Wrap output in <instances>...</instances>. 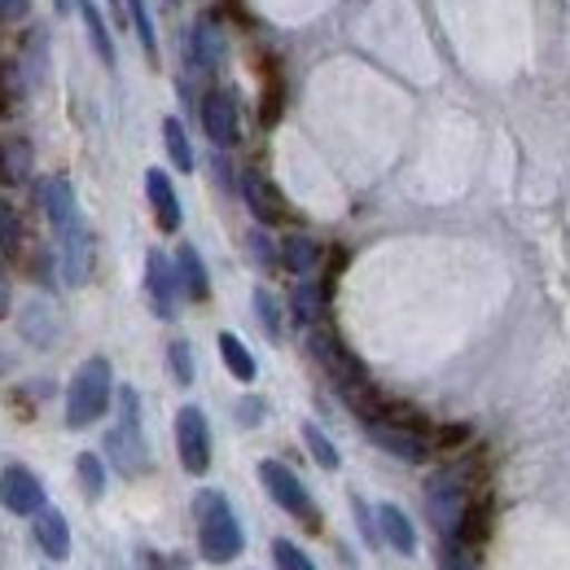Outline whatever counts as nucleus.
Segmentation results:
<instances>
[{
    "mask_svg": "<svg viewBox=\"0 0 570 570\" xmlns=\"http://www.w3.org/2000/svg\"><path fill=\"white\" fill-rule=\"evenodd\" d=\"M194 518H198V549H203V562L212 567H228L242 558L246 549V535H242V522L233 513V504L224 500V492H198L194 500Z\"/></svg>",
    "mask_w": 570,
    "mask_h": 570,
    "instance_id": "nucleus-1",
    "label": "nucleus"
},
{
    "mask_svg": "<svg viewBox=\"0 0 570 570\" xmlns=\"http://www.w3.org/2000/svg\"><path fill=\"white\" fill-rule=\"evenodd\" d=\"M115 400V373H110V360L92 356L75 368L71 386H67V426L83 430L92 426L97 417H106Z\"/></svg>",
    "mask_w": 570,
    "mask_h": 570,
    "instance_id": "nucleus-2",
    "label": "nucleus"
},
{
    "mask_svg": "<svg viewBox=\"0 0 570 570\" xmlns=\"http://www.w3.org/2000/svg\"><path fill=\"white\" fill-rule=\"evenodd\" d=\"M106 452H110L115 470L128 474V479L149 470V443H145L141 430V395L132 386L119 391V426L106 434Z\"/></svg>",
    "mask_w": 570,
    "mask_h": 570,
    "instance_id": "nucleus-3",
    "label": "nucleus"
},
{
    "mask_svg": "<svg viewBox=\"0 0 570 570\" xmlns=\"http://www.w3.org/2000/svg\"><path fill=\"white\" fill-rule=\"evenodd\" d=\"M307 352H312V360L334 377V386H338L343 395H356V391H364V386H373V382H368V373H364V364L343 347V338H338V334H330V330L312 325V334H307Z\"/></svg>",
    "mask_w": 570,
    "mask_h": 570,
    "instance_id": "nucleus-4",
    "label": "nucleus"
},
{
    "mask_svg": "<svg viewBox=\"0 0 570 570\" xmlns=\"http://www.w3.org/2000/svg\"><path fill=\"white\" fill-rule=\"evenodd\" d=\"M259 483H264V492L277 500L289 518H298L303 527H321L316 500L307 497L303 479H298L289 465H282V461H259Z\"/></svg>",
    "mask_w": 570,
    "mask_h": 570,
    "instance_id": "nucleus-5",
    "label": "nucleus"
},
{
    "mask_svg": "<svg viewBox=\"0 0 570 570\" xmlns=\"http://www.w3.org/2000/svg\"><path fill=\"white\" fill-rule=\"evenodd\" d=\"M176 452H180L185 474L203 479V474L212 470V422H207V413L194 409V404H185V409L176 413Z\"/></svg>",
    "mask_w": 570,
    "mask_h": 570,
    "instance_id": "nucleus-6",
    "label": "nucleus"
},
{
    "mask_svg": "<svg viewBox=\"0 0 570 570\" xmlns=\"http://www.w3.org/2000/svg\"><path fill=\"white\" fill-rule=\"evenodd\" d=\"M426 504H430L434 527H439L448 540H456V531H461V522H465V513H470V492H465V483H461L452 470H443L439 479H430Z\"/></svg>",
    "mask_w": 570,
    "mask_h": 570,
    "instance_id": "nucleus-7",
    "label": "nucleus"
},
{
    "mask_svg": "<svg viewBox=\"0 0 570 570\" xmlns=\"http://www.w3.org/2000/svg\"><path fill=\"white\" fill-rule=\"evenodd\" d=\"M145 289H149V307L158 321H171L180 307V277H176V259H167L163 250L145 255Z\"/></svg>",
    "mask_w": 570,
    "mask_h": 570,
    "instance_id": "nucleus-8",
    "label": "nucleus"
},
{
    "mask_svg": "<svg viewBox=\"0 0 570 570\" xmlns=\"http://www.w3.org/2000/svg\"><path fill=\"white\" fill-rule=\"evenodd\" d=\"M364 434H368L382 452H391L395 461L422 465V461L430 456L426 430H417V426H400V422H364Z\"/></svg>",
    "mask_w": 570,
    "mask_h": 570,
    "instance_id": "nucleus-9",
    "label": "nucleus"
},
{
    "mask_svg": "<svg viewBox=\"0 0 570 570\" xmlns=\"http://www.w3.org/2000/svg\"><path fill=\"white\" fill-rule=\"evenodd\" d=\"M0 504L18 518H36L45 509V488L27 465H4L0 470Z\"/></svg>",
    "mask_w": 570,
    "mask_h": 570,
    "instance_id": "nucleus-10",
    "label": "nucleus"
},
{
    "mask_svg": "<svg viewBox=\"0 0 570 570\" xmlns=\"http://www.w3.org/2000/svg\"><path fill=\"white\" fill-rule=\"evenodd\" d=\"M203 132L212 137L215 149H233L242 141V119H237V101L224 92V88H212L203 97Z\"/></svg>",
    "mask_w": 570,
    "mask_h": 570,
    "instance_id": "nucleus-11",
    "label": "nucleus"
},
{
    "mask_svg": "<svg viewBox=\"0 0 570 570\" xmlns=\"http://www.w3.org/2000/svg\"><path fill=\"white\" fill-rule=\"evenodd\" d=\"M242 198H246V207H250V215L259 224H282L285 215H289L282 189L268 176H259V171H242Z\"/></svg>",
    "mask_w": 570,
    "mask_h": 570,
    "instance_id": "nucleus-12",
    "label": "nucleus"
},
{
    "mask_svg": "<svg viewBox=\"0 0 570 570\" xmlns=\"http://www.w3.org/2000/svg\"><path fill=\"white\" fill-rule=\"evenodd\" d=\"M224 53H228V40H224L219 22L215 18H198L194 31H189V62L203 75H215L224 67Z\"/></svg>",
    "mask_w": 570,
    "mask_h": 570,
    "instance_id": "nucleus-13",
    "label": "nucleus"
},
{
    "mask_svg": "<svg viewBox=\"0 0 570 570\" xmlns=\"http://www.w3.org/2000/svg\"><path fill=\"white\" fill-rule=\"evenodd\" d=\"M36 203H40V212L45 219L62 233V228H71L75 219H79V207H75V189L67 176H49V180H40L36 185Z\"/></svg>",
    "mask_w": 570,
    "mask_h": 570,
    "instance_id": "nucleus-14",
    "label": "nucleus"
},
{
    "mask_svg": "<svg viewBox=\"0 0 570 570\" xmlns=\"http://www.w3.org/2000/svg\"><path fill=\"white\" fill-rule=\"evenodd\" d=\"M58 237H62V282L83 285L92 273V237H88L83 219H75L71 228H62Z\"/></svg>",
    "mask_w": 570,
    "mask_h": 570,
    "instance_id": "nucleus-15",
    "label": "nucleus"
},
{
    "mask_svg": "<svg viewBox=\"0 0 570 570\" xmlns=\"http://www.w3.org/2000/svg\"><path fill=\"white\" fill-rule=\"evenodd\" d=\"M145 194H149V207H154V219L163 233H180V198H176V185L163 167H149L145 171Z\"/></svg>",
    "mask_w": 570,
    "mask_h": 570,
    "instance_id": "nucleus-16",
    "label": "nucleus"
},
{
    "mask_svg": "<svg viewBox=\"0 0 570 570\" xmlns=\"http://www.w3.org/2000/svg\"><path fill=\"white\" fill-rule=\"evenodd\" d=\"M36 544L45 549L49 562H67V558H71V527H67L62 509L45 504V509L36 513Z\"/></svg>",
    "mask_w": 570,
    "mask_h": 570,
    "instance_id": "nucleus-17",
    "label": "nucleus"
},
{
    "mask_svg": "<svg viewBox=\"0 0 570 570\" xmlns=\"http://www.w3.org/2000/svg\"><path fill=\"white\" fill-rule=\"evenodd\" d=\"M176 277H180V294H185L189 303H207V298H212L207 264H203V255H198L189 242L176 250Z\"/></svg>",
    "mask_w": 570,
    "mask_h": 570,
    "instance_id": "nucleus-18",
    "label": "nucleus"
},
{
    "mask_svg": "<svg viewBox=\"0 0 570 570\" xmlns=\"http://www.w3.org/2000/svg\"><path fill=\"white\" fill-rule=\"evenodd\" d=\"M377 531L386 535V544L395 553H404V558L417 553V531H413V522H409V513L400 504H377Z\"/></svg>",
    "mask_w": 570,
    "mask_h": 570,
    "instance_id": "nucleus-19",
    "label": "nucleus"
},
{
    "mask_svg": "<svg viewBox=\"0 0 570 570\" xmlns=\"http://www.w3.org/2000/svg\"><path fill=\"white\" fill-rule=\"evenodd\" d=\"M79 22H83V36H88L97 62L115 67V40H110V27H106V18H101V9L92 0H79Z\"/></svg>",
    "mask_w": 570,
    "mask_h": 570,
    "instance_id": "nucleus-20",
    "label": "nucleus"
},
{
    "mask_svg": "<svg viewBox=\"0 0 570 570\" xmlns=\"http://www.w3.org/2000/svg\"><path fill=\"white\" fill-rule=\"evenodd\" d=\"M282 264L294 273V277H312V273L321 268V246H316L312 237L294 233V237H285L282 242Z\"/></svg>",
    "mask_w": 570,
    "mask_h": 570,
    "instance_id": "nucleus-21",
    "label": "nucleus"
},
{
    "mask_svg": "<svg viewBox=\"0 0 570 570\" xmlns=\"http://www.w3.org/2000/svg\"><path fill=\"white\" fill-rule=\"evenodd\" d=\"M31 176V145L22 137H0V180L22 185Z\"/></svg>",
    "mask_w": 570,
    "mask_h": 570,
    "instance_id": "nucleus-22",
    "label": "nucleus"
},
{
    "mask_svg": "<svg viewBox=\"0 0 570 570\" xmlns=\"http://www.w3.org/2000/svg\"><path fill=\"white\" fill-rule=\"evenodd\" d=\"M22 334H27V343L49 347V343L58 338V316H53V307H49V303H31V307L22 312Z\"/></svg>",
    "mask_w": 570,
    "mask_h": 570,
    "instance_id": "nucleus-23",
    "label": "nucleus"
},
{
    "mask_svg": "<svg viewBox=\"0 0 570 570\" xmlns=\"http://www.w3.org/2000/svg\"><path fill=\"white\" fill-rule=\"evenodd\" d=\"M219 360H224V368L237 377V382H255V356H250V347L237 338V334H219Z\"/></svg>",
    "mask_w": 570,
    "mask_h": 570,
    "instance_id": "nucleus-24",
    "label": "nucleus"
},
{
    "mask_svg": "<svg viewBox=\"0 0 570 570\" xmlns=\"http://www.w3.org/2000/svg\"><path fill=\"white\" fill-rule=\"evenodd\" d=\"M163 145H167V158L176 171H194V145L180 119H163Z\"/></svg>",
    "mask_w": 570,
    "mask_h": 570,
    "instance_id": "nucleus-25",
    "label": "nucleus"
},
{
    "mask_svg": "<svg viewBox=\"0 0 570 570\" xmlns=\"http://www.w3.org/2000/svg\"><path fill=\"white\" fill-rule=\"evenodd\" d=\"M294 321H303V325H316L321 321V312H325V289L312 282V277H303V282L294 285Z\"/></svg>",
    "mask_w": 570,
    "mask_h": 570,
    "instance_id": "nucleus-26",
    "label": "nucleus"
},
{
    "mask_svg": "<svg viewBox=\"0 0 570 570\" xmlns=\"http://www.w3.org/2000/svg\"><path fill=\"white\" fill-rule=\"evenodd\" d=\"M124 4H128V27L137 31L145 58L158 62V31H154V18H149V4H145V0H124Z\"/></svg>",
    "mask_w": 570,
    "mask_h": 570,
    "instance_id": "nucleus-27",
    "label": "nucleus"
},
{
    "mask_svg": "<svg viewBox=\"0 0 570 570\" xmlns=\"http://www.w3.org/2000/svg\"><path fill=\"white\" fill-rule=\"evenodd\" d=\"M75 474H79V488H83V497L101 500V492H106V465H101V456H97V452H79V461H75Z\"/></svg>",
    "mask_w": 570,
    "mask_h": 570,
    "instance_id": "nucleus-28",
    "label": "nucleus"
},
{
    "mask_svg": "<svg viewBox=\"0 0 570 570\" xmlns=\"http://www.w3.org/2000/svg\"><path fill=\"white\" fill-rule=\"evenodd\" d=\"M303 443H307V452H312V461L321 465V470H338V448L330 443V434L321 426H303Z\"/></svg>",
    "mask_w": 570,
    "mask_h": 570,
    "instance_id": "nucleus-29",
    "label": "nucleus"
},
{
    "mask_svg": "<svg viewBox=\"0 0 570 570\" xmlns=\"http://www.w3.org/2000/svg\"><path fill=\"white\" fill-rule=\"evenodd\" d=\"M18 250H22V219L9 198H0V255H18Z\"/></svg>",
    "mask_w": 570,
    "mask_h": 570,
    "instance_id": "nucleus-30",
    "label": "nucleus"
},
{
    "mask_svg": "<svg viewBox=\"0 0 570 570\" xmlns=\"http://www.w3.org/2000/svg\"><path fill=\"white\" fill-rule=\"evenodd\" d=\"M255 316L268 330V338H282V303L268 289H255Z\"/></svg>",
    "mask_w": 570,
    "mask_h": 570,
    "instance_id": "nucleus-31",
    "label": "nucleus"
},
{
    "mask_svg": "<svg viewBox=\"0 0 570 570\" xmlns=\"http://www.w3.org/2000/svg\"><path fill=\"white\" fill-rule=\"evenodd\" d=\"M273 562H277V570H316V562L294 540H273Z\"/></svg>",
    "mask_w": 570,
    "mask_h": 570,
    "instance_id": "nucleus-32",
    "label": "nucleus"
},
{
    "mask_svg": "<svg viewBox=\"0 0 570 570\" xmlns=\"http://www.w3.org/2000/svg\"><path fill=\"white\" fill-rule=\"evenodd\" d=\"M167 364H171V377H176L180 386H189V382H194V352H189V343H185V338H176V343L167 347Z\"/></svg>",
    "mask_w": 570,
    "mask_h": 570,
    "instance_id": "nucleus-33",
    "label": "nucleus"
},
{
    "mask_svg": "<svg viewBox=\"0 0 570 570\" xmlns=\"http://www.w3.org/2000/svg\"><path fill=\"white\" fill-rule=\"evenodd\" d=\"M250 255L259 259V268H277V264H282V250H277L264 233H250Z\"/></svg>",
    "mask_w": 570,
    "mask_h": 570,
    "instance_id": "nucleus-34",
    "label": "nucleus"
},
{
    "mask_svg": "<svg viewBox=\"0 0 570 570\" xmlns=\"http://www.w3.org/2000/svg\"><path fill=\"white\" fill-rule=\"evenodd\" d=\"M237 422L242 426H259L264 422V400H242L237 404Z\"/></svg>",
    "mask_w": 570,
    "mask_h": 570,
    "instance_id": "nucleus-35",
    "label": "nucleus"
},
{
    "mask_svg": "<svg viewBox=\"0 0 570 570\" xmlns=\"http://www.w3.org/2000/svg\"><path fill=\"white\" fill-rule=\"evenodd\" d=\"M443 570H470L465 553H461V540H452V544L443 549Z\"/></svg>",
    "mask_w": 570,
    "mask_h": 570,
    "instance_id": "nucleus-36",
    "label": "nucleus"
},
{
    "mask_svg": "<svg viewBox=\"0 0 570 570\" xmlns=\"http://www.w3.org/2000/svg\"><path fill=\"white\" fill-rule=\"evenodd\" d=\"M31 0H0V18H27Z\"/></svg>",
    "mask_w": 570,
    "mask_h": 570,
    "instance_id": "nucleus-37",
    "label": "nucleus"
},
{
    "mask_svg": "<svg viewBox=\"0 0 570 570\" xmlns=\"http://www.w3.org/2000/svg\"><path fill=\"white\" fill-rule=\"evenodd\" d=\"M9 307H13V289H9V277H4V268H0V321L9 316Z\"/></svg>",
    "mask_w": 570,
    "mask_h": 570,
    "instance_id": "nucleus-38",
    "label": "nucleus"
}]
</instances>
